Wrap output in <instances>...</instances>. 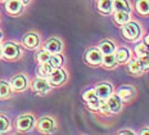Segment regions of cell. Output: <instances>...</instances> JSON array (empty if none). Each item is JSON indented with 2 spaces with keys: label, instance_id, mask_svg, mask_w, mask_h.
<instances>
[{
  "label": "cell",
  "instance_id": "1",
  "mask_svg": "<svg viewBox=\"0 0 149 135\" xmlns=\"http://www.w3.org/2000/svg\"><path fill=\"white\" fill-rule=\"evenodd\" d=\"M122 34L126 39L129 40H135L136 37L140 36V27L135 22H126V24L122 29Z\"/></svg>",
  "mask_w": 149,
  "mask_h": 135
},
{
  "label": "cell",
  "instance_id": "2",
  "mask_svg": "<svg viewBox=\"0 0 149 135\" xmlns=\"http://www.w3.org/2000/svg\"><path fill=\"white\" fill-rule=\"evenodd\" d=\"M84 100H86L88 102L89 107L91 109H99V100L100 98L97 95V92H95V89H91V90H88V92L84 93L82 95Z\"/></svg>",
  "mask_w": 149,
  "mask_h": 135
},
{
  "label": "cell",
  "instance_id": "3",
  "mask_svg": "<svg viewBox=\"0 0 149 135\" xmlns=\"http://www.w3.org/2000/svg\"><path fill=\"white\" fill-rule=\"evenodd\" d=\"M18 54H19V49H18V46L15 45V44L8 43L3 46V55H4L5 58L14 59L18 57Z\"/></svg>",
  "mask_w": 149,
  "mask_h": 135
},
{
  "label": "cell",
  "instance_id": "4",
  "mask_svg": "<svg viewBox=\"0 0 149 135\" xmlns=\"http://www.w3.org/2000/svg\"><path fill=\"white\" fill-rule=\"evenodd\" d=\"M64 80H66V73H64V71L59 70V68L53 70L50 72V75H49V81H50L52 85H61Z\"/></svg>",
  "mask_w": 149,
  "mask_h": 135
},
{
  "label": "cell",
  "instance_id": "5",
  "mask_svg": "<svg viewBox=\"0 0 149 135\" xmlns=\"http://www.w3.org/2000/svg\"><path fill=\"white\" fill-rule=\"evenodd\" d=\"M33 125V117L30 115H26V116H21L17 120V127L22 131H27L32 127Z\"/></svg>",
  "mask_w": 149,
  "mask_h": 135
},
{
  "label": "cell",
  "instance_id": "6",
  "mask_svg": "<svg viewBox=\"0 0 149 135\" xmlns=\"http://www.w3.org/2000/svg\"><path fill=\"white\" fill-rule=\"evenodd\" d=\"M102 59H103V54H102V52L100 50H98V49L89 50L88 54H86V61H88L90 64L102 63Z\"/></svg>",
  "mask_w": 149,
  "mask_h": 135
},
{
  "label": "cell",
  "instance_id": "7",
  "mask_svg": "<svg viewBox=\"0 0 149 135\" xmlns=\"http://www.w3.org/2000/svg\"><path fill=\"white\" fill-rule=\"evenodd\" d=\"M95 92H97V95L100 99H107L108 97L112 94V85L111 84H107V83L100 84V85L97 86Z\"/></svg>",
  "mask_w": 149,
  "mask_h": 135
},
{
  "label": "cell",
  "instance_id": "8",
  "mask_svg": "<svg viewBox=\"0 0 149 135\" xmlns=\"http://www.w3.org/2000/svg\"><path fill=\"white\" fill-rule=\"evenodd\" d=\"M32 86H33V90H36L37 93H46L50 89V84H49L45 78H41V77L36 78V80L33 81Z\"/></svg>",
  "mask_w": 149,
  "mask_h": 135
},
{
  "label": "cell",
  "instance_id": "9",
  "mask_svg": "<svg viewBox=\"0 0 149 135\" xmlns=\"http://www.w3.org/2000/svg\"><path fill=\"white\" fill-rule=\"evenodd\" d=\"M107 104H108V108H109L111 112H120L121 109V102L122 100L120 99L118 95H111L107 98Z\"/></svg>",
  "mask_w": 149,
  "mask_h": 135
},
{
  "label": "cell",
  "instance_id": "10",
  "mask_svg": "<svg viewBox=\"0 0 149 135\" xmlns=\"http://www.w3.org/2000/svg\"><path fill=\"white\" fill-rule=\"evenodd\" d=\"M22 7H23V3L21 0H8L7 4H5V8L9 13L12 14H17L22 10Z\"/></svg>",
  "mask_w": 149,
  "mask_h": 135
},
{
  "label": "cell",
  "instance_id": "11",
  "mask_svg": "<svg viewBox=\"0 0 149 135\" xmlns=\"http://www.w3.org/2000/svg\"><path fill=\"white\" fill-rule=\"evenodd\" d=\"M45 50H48L50 54H57L62 50V44L59 40L57 39H52L49 41H46L45 44Z\"/></svg>",
  "mask_w": 149,
  "mask_h": 135
},
{
  "label": "cell",
  "instance_id": "12",
  "mask_svg": "<svg viewBox=\"0 0 149 135\" xmlns=\"http://www.w3.org/2000/svg\"><path fill=\"white\" fill-rule=\"evenodd\" d=\"M134 94H135V90L132 89L131 86H123L118 90V94H117V95L120 97L121 100H126L127 102L129 99H131L132 97H134Z\"/></svg>",
  "mask_w": 149,
  "mask_h": 135
},
{
  "label": "cell",
  "instance_id": "13",
  "mask_svg": "<svg viewBox=\"0 0 149 135\" xmlns=\"http://www.w3.org/2000/svg\"><path fill=\"white\" fill-rule=\"evenodd\" d=\"M26 85H27V80L22 75H18V76L13 77V80H12V87L15 90H23Z\"/></svg>",
  "mask_w": 149,
  "mask_h": 135
},
{
  "label": "cell",
  "instance_id": "14",
  "mask_svg": "<svg viewBox=\"0 0 149 135\" xmlns=\"http://www.w3.org/2000/svg\"><path fill=\"white\" fill-rule=\"evenodd\" d=\"M39 129L41 131L49 133V131H52L53 129H54V121L49 117L42 118V120H40V122H39Z\"/></svg>",
  "mask_w": 149,
  "mask_h": 135
},
{
  "label": "cell",
  "instance_id": "15",
  "mask_svg": "<svg viewBox=\"0 0 149 135\" xmlns=\"http://www.w3.org/2000/svg\"><path fill=\"white\" fill-rule=\"evenodd\" d=\"M98 9L102 13H109L112 9H113V1L112 0H99Z\"/></svg>",
  "mask_w": 149,
  "mask_h": 135
},
{
  "label": "cell",
  "instance_id": "16",
  "mask_svg": "<svg viewBox=\"0 0 149 135\" xmlns=\"http://www.w3.org/2000/svg\"><path fill=\"white\" fill-rule=\"evenodd\" d=\"M113 7L116 9V12H127V13H130V5L127 3V0H116L113 3Z\"/></svg>",
  "mask_w": 149,
  "mask_h": 135
},
{
  "label": "cell",
  "instance_id": "17",
  "mask_svg": "<svg viewBox=\"0 0 149 135\" xmlns=\"http://www.w3.org/2000/svg\"><path fill=\"white\" fill-rule=\"evenodd\" d=\"M23 43L27 48H36L37 43H39V39H37V36L35 34H29V35H26V37H24Z\"/></svg>",
  "mask_w": 149,
  "mask_h": 135
},
{
  "label": "cell",
  "instance_id": "18",
  "mask_svg": "<svg viewBox=\"0 0 149 135\" xmlns=\"http://www.w3.org/2000/svg\"><path fill=\"white\" fill-rule=\"evenodd\" d=\"M116 59H117V62H121V63H125V62H127V59L130 58V52L127 49L125 48H121L117 50V53L116 54Z\"/></svg>",
  "mask_w": 149,
  "mask_h": 135
},
{
  "label": "cell",
  "instance_id": "19",
  "mask_svg": "<svg viewBox=\"0 0 149 135\" xmlns=\"http://www.w3.org/2000/svg\"><path fill=\"white\" fill-rule=\"evenodd\" d=\"M136 9L141 14H149V0H138Z\"/></svg>",
  "mask_w": 149,
  "mask_h": 135
},
{
  "label": "cell",
  "instance_id": "20",
  "mask_svg": "<svg viewBox=\"0 0 149 135\" xmlns=\"http://www.w3.org/2000/svg\"><path fill=\"white\" fill-rule=\"evenodd\" d=\"M114 20H116L117 23L125 24L126 22H129V20H130V14L127 13V12H116V14H114Z\"/></svg>",
  "mask_w": 149,
  "mask_h": 135
},
{
  "label": "cell",
  "instance_id": "21",
  "mask_svg": "<svg viewBox=\"0 0 149 135\" xmlns=\"http://www.w3.org/2000/svg\"><path fill=\"white\" fill-rule=\"evenodd\" d=\"M102 62L104 63L105 67H113V66L116 64L117 59H116V55H114L113 53H111V54H104Z\"/></svg>",
  "mask_w": 149,
  "mask_h": 135
},
{
  "label": "cell",
  "instance_id": "22",
  "mask_svg": "<svg viewBox=\"0 0 149 135\" xmlns=\"http://www.w3.org/2000/svg\"><path fill=\"white\" fill-rule=\"evenodd\" d=\"M99 50L102 52V54H111V53L114 52V45L111 41H103L100 44V49Z\"/></svg>",
  "mask_w": 149,
  "mask_h": 135
},
{
  "label": "cell",
  "instance_id": "23",
  "mask_svg": "<svg viewBox=\"0 0 149 135\" xmlns=\"http://www.w3.org/2000/svg\"><path fill=\"white\" fill-rule=\"evenodd\" d=\"M52 71H53V67L49 62L41 63V66H40V68H39V73L41 75V76H49Z\"/></svg>",
  "mask_w": 149,
  "mask_h": 135
},
{
  "label": "cell",
  "instance_id": "24",
  "mask_svg": "<svg viewBox=\"0 0 149 135\" xmlns=\"http://www.w3.org/2000/svg\"><path fill=\"white\" fill-rule=\"evenodd\" d=\"M62 62H63V58H62V55H59L58 53L54 55H50V59H49V63L52 64L53 68H58L59 66H62Z\"/></svg>",
  "mask_w": 149,
  "mask_h": 135
},
{
  "label": "cell",
  "instance_id": "25",
  "mask_svg": "<svg viewBox=\"0 0 149 135\" xmlns=\"http://www.w3.org/2000/svg\"><path fill=\"white\" fill-rule=\"evenodd\" d=\"M10 93V86L4 81H0V98H7Z\"/></svg>",
  "mask_w": 149,
  "mask_h": 135
},
{
  "label": "cell",
  "instance_id": "26",
  "mask_svg": "<svg viewBox=\"0 0 149 135\" xmlns=\"http://www.w3.org/2000/svg\"><path fill=\"white\" fill-rule=\"evenodd\" d=\"M135 53H136L138 57H143V55L148 54V46L145 45V44H143V43L139 44V45L135 48Z\"/></svg>",
  "mask_w": 149,
  "mask_h": 135
},
{
  "label": "cell",
  "instance_id": "27",
  "mask_svg": "<svg viewBox=\"0 0 149 135\" xmlns=\"http://www.w3.org/2000/svg\"><path fill=\"white\" fill-rule=\"evenodd\" d=\"M50 55L52 54L48 52V50H44V52H40L39 54H37V59H39L40 63H45V62H49Z\"/></svg>",
  "mask_w": 149,
  "mask_h": 135
},
{
  "label": "cell",
  "instance_id": "28",
  "mask_svg": "<svg viewBox=\"0 0 149 135\" xmlns=\"http://www.w3.org/2000/svg\"><path fill=\"white\" fill-rule=\"evenodd\" d=\"M129 68H130V71H131L132 73H140V72L143 71L141 67H140V63H139V61H132L131 63L129 64Z\"/></svg>",
  "mask_w": 149,
  "mask_h": 135
},
{
  "label": "cell",
  "instance_id": "29",
  "mask_svg": "<svg viewBox=\"0 0 149 135\" xmlns=\"http://www.w3.org/2000/svg\"><path fill=\"white\" fill-rule=\"evenodd\" d=\"M9 129V121L5 116L0 115V133H4Z\"/></svg>",
  "mask_w": 149,
  "mask_h": 135
},
{
  "label": "cell",
  "instance_id": "30",
  "mask_svg": "<svg viewBox=\"0 0 149 135\" xmlns=\"http://www.w3.org/2000/svg\"><path fill=\"white\" fill-rule=\"evenodd\" d=\"M139 63H140L141 70H148L149 68V55L145 54L143 57H139Z\"/></svg>",
  "mask_w": 149,
  "mask_h": 135
},
{
  "label": "cell",
  "instance_id": "31",
  "mask_svg": "<svg viewBox=\"0 0 149 135\" xmlns=\"http://www.w3.org/2000/svg\"><path fill=\"white\" fill-rule=\"evenodd\" d=\"M120 134H130V135H132V134H134V131H131V130H123V131H121Z\"/></svg>",
  "mask_w": 149,
  "mask_h": 135
},
{
  "label": "cell",
  "instance_id": "32",
  "mask_svg": "<svg viewBox=\"0 0 149 135\" xmlns=\"http://www.w3.org/2000/svg\"><path fill=\"white\" fill-rule=\"evenodd\" d=\"M141 134H143V135L149 134V129H145V130H143V131H141Z\"/></svg>",
  "mask_w": 149,
  "mask_h": 135
},
{
  "label": "cell",
  "instance_id": "33",
  "mask_svg": "<svg viewBox=\"0 0 149 135\" xmlns=\"http://www.w3.org/2000/svg\"><path fill=\"white\" fill-rule=\"evenodd\" d=\"M145 43H147V44H148V45H149V35H148L147 37H145Z\"/></svg>",
  "mask_w": 149,
  "mask_h": 135
},
{
  "label": "cell",
  "instance_id": "34",
  "mask_svg": "<svg viewBox=\"0 0 149 135\" xmlns=\"http://www.w3.org/2000/svg\"><path fill=\"white\" fill-rule=\"evenodd\" d=\"M21 1H22V3H23V4H27V3H29V1H30V0H21Z\"/></svg>",
  "mask_w": 149,
  "mask_h": 135
},
{
  "label": "cell",
  "instance_id": "35",
  "mask_svg": "<svg viewBox=\"0 0 149 135\" xmlns=\"http://www.w3.org/2000/svg\"><path fill=\"white\" fill-rule=\"evenodd\" d=\"M1 55H3V49L0 48V57H1Z\"/></svg>",
  "mask_w": 149,
  "mask_h": 135
},
{
  "label": "cell",
  "instance_id": "36",
  "mask_svg": "<svg viewBox=\"0 0 149 135\" xmlns=\"http://www.w3.org/2000/svg\"><path fill=\"white\" fill-rule=\"evenodd\" d=\"M1 37H3V35H1V32H0V40H1Z\"/></svg>",
  "mask_w": 149,
  "mask_h": 135
}]
</instances>
